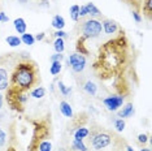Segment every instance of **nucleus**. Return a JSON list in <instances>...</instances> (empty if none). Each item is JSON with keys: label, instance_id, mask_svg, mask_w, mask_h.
Wrapping results in <instances>:
<instances>
[{"label": "nucleus", "instance_id": "1a4fd4ad", "mask_svg": "<svg viewBox=\"0 0 152 151\" xmlns=\"http://www.w3.org/2000/svg\"><path fill=\"white\" fill-rule=\"evenodd\" d=\"M102 26H103V30H104L107 34H115L116 32H120L121 30L118 23H117L116 21H113V20H109V18L103 20Z\"/></svg>", "mask_w": 152, "mask_h": 151}, {"label": "nucleus", "instance_id": "ddd939ff", "mask_svg": "<svg viewBox=\"0 0 152 151\" xmlns=\"http://www.w3.org/2000/svg\"><path fill=\"white\" fill-rule=\"evenodd\" d=\"M60 111L65 117H73V109H72L70 104H69L68 102L63 100L60 103Z\"/></svg>", "mask_w": 152, "mask_h": 151}, {"label": "nucleus", "instance_id": "f03ea898", "mask_svg": "<svg viewBox=\"0 0 152 151\" xmlns=\"http://www.w3.org/2000/svg\"><path fill=\"white\" fill-rule=\"evenodd\" d=\"M40 72L38 64L30 56L20 57L9 76V87L21 91H30L40 84Z\"/></svg>", "mask_w": 152, "mask_h": 151}, {"label": "nucleus", "instance_id": "2eb2a0df", "mask_svg": "<svg viewBox=\"0 0 152 151\" xmlns=\"http://www.w3.org/2000/svg\"><path fill=\"white\" fill-rule=\"evenodd\" d=\"M52 26L55 27V29H57V30H63L64 27H65V20H64V17L60 16V15H56L52 18Z\"/></svg>", "mask_w": 152, "mask_h": 151}, {"label": "nucleus", "instance_id": "72a5a7b5", "mask_svg": "<svg viewBox=\"0 0 152 151\" xmlns=\"http://www.w3.org/2000/svg\"><path fill=\"white\" fill-rule=\"evenodd\" d=\"M87 16V9H86V5L79 7V18L81 17H86Z\"/></svg>", "mask_w": 152, "mask_h": 151}, {"label": "nucleus", "instance_id": "c9c22d12", "mask_svg": "<svg viewBox=\"0 0 152 151\" xmlns=\"http://www.w3.org/2000/svg\"><path fill=\"white\" fill-rule=\"evenodd\" d=\"M133 17H134V20H135V22H140L142 21V16L139 15V12L133 11Z\"/></svg>", "mask_w": 152, "mask_h": 151}, {"label": "nucleus", "instance_id": "9b49d317", "mask_svg": "<svg viewBox=\"0 0 152 151\" xmlns=\"http://www.w3.org/2000/svg\"><path fill=\"white\" fill-rule=\"evenodd\" d=\"M134 115V106L133 103H127L121 111L118 112V117L124 119V117H131Z\"/></svg>", "mask_w": 152, "mask_h": 151}, {"label": "nucleus", "instance_id": "6e6552de", "mask_svg": "<svg viewBox=\"0 0 152 151\" xmlns=\"http://www.w3.org/2000/svg\"><path fill=\"white\" fill-rule=\"evenodd\" d=\"M103 103H104V106L109 109V111H117V109L124 104V97H121V95L108 97L103 100Z\"/></svg>", "mask_w": 152, "mask_h": 151}, {"label": "nucleus", "instance_id": "cd10ccee", "mask_svg": "<svg viewBox=\"0 0 152 151\" xmlns=\"http://www.w3.org/2000/svg\"><path fill=\"white\" fill-rule=\"evenodd\" d=\"M115 128L117 132H122V130L125 129V121H124L122 119H117L115 121Z\"/></svg>", "mask_w": 152, "mask_h": 151}, {"label": "nucleus", "instance_id": "2f4dec72", "mask_svg": "<svg viewBox=\"0 0 152 151\" xmlns=\"http://www.w3.org/2000/svg\"><path fill=\"white\" fill-rule=\"evenodd\" d=\"M9 87V81L7 80H0V91H4Z\"/></svg>", "mask_w": 152, "mask_h": 151}, {"label": "nucleus", "instance_id": "423d86ee", "mask_svg": "<svg viewBox=\"0 0 152 151\" xmlns=\"http://www.w3.org/2000/svg\"><path fill=\"white\" fill-rule=\"evenodd\" d=\"M112 138H113V136L110 133L94 132L91 134V138H90V145L92 146L94 150H102L112 143Z\"/></svg>", "mask_w": 152, "mask_h": 151}, {"label": "nucleus", "instance_id": "39448f33", "mask_svg": "<svg viewBox=\"0 0 152 151\" xmlns=\"http://www.w3.org/2000/svg\"><path fill=\"white\" fill-rule=\"evenodd\" d=\"M79 29V34L83 39H91V38H98L102 34L103 26L102 22L96 18H90L86 21H82L78 26Z\"/></svg>", "mask_w": 152, "mask_h": 151}, {"label": "nucleus", "instance_id": "6ab92c4d", "mask_svg": "<svg viewBox=\"0 0 152 151\" xmlns=\"http://www.w3.org/2000/svg\"><path fill=\"white\" fill-rule=\"evenodd\" d=\"M83 89H85V91L87 92V94H90V95H96V90H98V87H96V85L94 84V82H91V81H87L85 84V86H83Z\"/></svg>", "mask_w": 152, "mask_h": 151}, {"label": "nucleus", "instance_id": "b1692460", "mask_svg": "<svg viewBox=\"0 0 152 151\" xmlns=\"http://www.w3.org/2000/svg\"><path fill=\"white\" fill-rule=\"evenodd\" d=\"M61 69H63V65H61V63H58V61H55V63L51 64V68H50V73L52 76H56L61 72Z\"/></svg>", "mask_w": 152, "mask_h": 151}, {"label": "nucleus", "instance_id": "f3484780", "mask_svg": "<svg viewBox=\"0 0 152 151\" xmlns=\"http://www.w3.org/2000/svg\"><path fill=\"white\" fill-rule=\"evenodd\" d=\"M44 95H46V89L42 86L34 87V89H31V91H30V97H33L35 99H42Z\"/></svg>", "mask_w": 152, "mask_h": 151}, {"label": "nucleus", "instance_id": "c85d7f7f", "mask_svg": "<svg viewBox=\"0 0 152 151\" xmlns=\"http://www.w3.org/2000/svg\"><path fill=\"white\" fill-rule=\"evenodd\" d=\"M50 60H51V63H55V61H58V63H61V61L64 60V55L56 52L55 55H52V56L50 57Z\"/></svg>", "mask_w": 152, "mask_h": 151}, {"label": "nucleus", "instance_id": "7c9ffc66", "mask_svg": "<svg viewBox=\"0 0 152 151\" xmlns=\"http://www.w3.org/2000/svg\"><path fill=\"white\" fill-rule=\"evenodd\" d=\"M5 142H7V134L4 130L0 128V146H4Z\"/></svg>", "mask_w": 152, "mask_h": 151}, {"label": "nucleus", "instance_id": "a19ab883", "mask_svg": "<svg viewBox=\"0 0 152 151\" xmlns=\"http://www.w3.org/2000/svg\"><path fill=\"white\" fill-rule=\"evenodd\" d=\"M140 151H151L150 149H140Z\"/></svg>", "mask_w": 152, "mask_h": 151}, {"label": "nucleus", "instance_id": "a211bd4d", "mask_svg": "<svg viewBox=\"0 0 152 151\" xmlns=\"http://www.w3.org/2000/svg\"><path fill=\"white\" fill-rule=\"evenodd\" d=\"M90 134V130L85 126H79V128L74 132V139H85L86 137Z\"/></svg>", "mask_w": 152, "mask_h": 151}, {"label": "nucleus", "instance_id": "e433bc0d", "mask_svg": "<svg viewBox=\"0 0 152 151\" xmlns=\"http://www.w3.org/2000/svg\"><path fill=\"white\" fill-rule=\"evenodd\" d=\"M44 37H46V34L42 32V33H38L34 38H35V40H39V42H40V40H43V39H44Z\"/></svg>", "mask_w": 152, "mask_h": 151}, {"label": "nucleus", "instance_id": "20e7f679", "mask_svg": "<svg viewBox=\"0 0 152 151\" xmlns=\"http://www.w3.org/2000/svg\"><path fill=\"white\" fill-rule=\"evenodd\" d=\"M5 100L8 103V106L11 107V109L18 112V113H23L25 112V104L29 100V91H21L17 90L13 87H8L5 90Z\"/></svg>", "mask_w": 152, "mask_h": 151}, {"label": "nucleus", "instance_id": "f8f14e48", "mask_svg": "<svg viewBox=\"0 0 152 151\" xmlns=\"http://www.w3.org/2000/svg\"><path fill=\"white\" fill-rule=\"evenodd\" d=\"M13 23H15V29H16V32L18 33V34H25L26 33V22H25V20L21 18V17H18V18H16L15 21H13Z\"/></svg>", "mask_w": 152, "mask_h": 151}, {"label": "nucleus", "instance_id": "4468645a", "mask_svg": "<svg viewBox=\"0 0 152 151\" xmlns=\"http://www.w3.org/2000/svg\"><path fill=\"white\" fill-rule=\"evenodd\" d=\"M86 9H87V15L91 16V18H96V17L102 16V12L94 5V3H87L86 4Z\"/></svg>", "mask_w": 152, "mask_h": 151}, {"label": "nucleus", "instance_id": "4be33fe9", "mask_svg": "<svg viewBox=\"0 0 152 151\" xmlns=\"http://www.w3.org/2000/svg\"><path fill=\"white\" fill-rule=\"evenodd\" d=\"M72 147H73V150H78V151H88L83 143V139H74L73 143H72Z\"/></svg>", "mask_w": 152, "mask_h": 151}, {"label": "nucleus", "instance_id": "4c0bfd02", "mask_svg": "<svg viewBox=\"0 0 152 151\" xmlns=\"http://www.w3.org/2000/svg\"><path fill=\"white\" fill-rule=\"evenodd\" d=\"M3 102H4V98H3V94L0 92V109L3 108Z\"/></svg>", "mask_w": 152, "mask_h": 151}, {"label": "nucleus", "instance_id": "bb28decb", "mask_svg": "<svg viewBox=\"0 0 152 151\" xmlns=\"http://www.w3.org/2000/svg\"><path fill=\"white\" fill-rule=\"evenodd\" d=\"M57 86H58V89H60V91H61V94H63L64 97H66V95H69V94L72 92V89L65 86L63 81H58V82H57Z\"/></svg>", "mask_w": 152, "mask_h": 151}, {"label": "nucleus", "instance_id": "9d476101", "mask_svg": "<svg viewBox=\"0 0 152 151\" xmlns=\"http://www.w3.org/2000/svg\"><path fill=\"white\" fill-rule=\"evenodd\" d=\"M75 50H77L78 54L81 55H90V50L86 47V39H83L82 37H79L77 39V43H75Z\"/></svg>", "mask_w": 152, "mask_h": 151}, {"label": "nucleus", "instance_id": "aec40b11", "mask_svg": "<svg viewBox=\"0 0 152 151\" xmlns=\"http://www.w3.org/2000/svg\"><path fill=\"white\" fill-rule=\"evenodd\" d=\"M53 48H55V51H56L57 54H63L64 52L65 44H64L63 38H56V40H55V43H53Z\"/></svg>", "mask_w": 152, "mask_h": 151}, {"label": "nucleus", "instance_id": "412c9836", "mask_svg": "<svg viewBox=\"0 0 152 151\" xmlns=\"http://www.w3.org/2000/svg\"><path fill=\"white\" fill-rule=\"evenodd\" d=\"M5 42L9 44L11 47H17V46H20L22 42H21V38H18V37H16V35H9V37H7L5 38Z\"/></svg>", "mask_w": 152, "mask_h": 151}, {"label": "nucleus", "instance_id": "a878e982", "mask_svg": "<svg viewBox=\"0 0 152 151\" xmlns=\"http://www.w3.org/2000/svg\"><path fill=\"white\" fill-rule=\"evenodd\" d=\"M38 151H52V143L50 142V139L43 141V142L39 145V149H38Z\"/></svg>", "mask_w": 152, "mask_h": 151}, {"label": "nucleus", "instance_id": "f704fd0d", "mask_svg": "<svg viewBox=\"0 0 152 151\" xmlns=\"http://www.w3.org/2000/svg\"><path fill=\"white\" fill-rule=\"evenodd\" d=\"M8 21H9V17L4 12H0V22H8Z\"/></svg>", "mask_w": 152, "mask_h": 151}, {"label": "nucleus", "instance_id": "ea45409f", "mask_svg": "<svg viewBox=\"0 0 152 151\" xmlns=\"http://www.w3.org/2000/svg\"><path fill=\"white\" fill-rule=\"evenodd\" d=\"M126 150H127V151H134L133 147H130V146H126Z\"/></svg>", "mask_w": 152, "mask_h": 151}, {"label": "nucleus", "instance_id": "dca6fc26", "mask_svg": "<svg viewBox=\"0 0 152 151\" xmlns=\"http://www.w3.org/2000/svg\"><path fill=\"white\" fill-rule=\"evenodd\" d=\"M142 9H143L144 16L148 20H151V13H152V0H143L142 1Z\"/></svg>", "mask_w": 152, "mask_h": 151}, {"label": "nucleus", "instance_id": "393cba45", "mask_svg": "<svg viewBox=\"0 0 152 151\" xmlns=\"http://www.w3.org/2000/svg\"><path fill=\"white\" fill-rule=\"evenodd\" d=\"M21 42L27 44V46H33L34 42H35V38H34L31 34L25 33V34H22V37H21Z\"/></svg>", "mask_w": 152, "mask_h": 151}, {"label": "nucleus", "instance_id": "7ed1b4c3", "mask_svg": "<svg viewBox=\"0 0 152 151\" xmlns=\"http://www.w3.org/2000/svg\"><path fill=\"white\" fill-rule=\"evenodd\" d=\"M33 124V136L27 146V151H38L39 145L51 137V119L46 116L43 119H35L30 121Z\"/></svg>", "mask_w": 152, "mask_h": 151}, {"label": "nucleus", "instance_id": "58836bf2", "mask_svg": "<svg viewBox=\"0 0 152 151\" xmlns=\"http://www.w3.org/2000/svg\"><path fill=\"white\" fill-rule=\"evenodd\" d=\"M7 151H17L15 147H9V149H7Z\"/></svg>", "mask_w": 152, "mask_h": 151}, {"label": "nucleus", "instance_id": "f257e3e1", "mask_svg": "<svg viewBox=\"0 0 152 151\" xmlns=\"http://www.w3.org/2000/svg\"><path fill=\"white\" fill-rule=\"evenodd\" d=\"M134 63L133 47L124 30L99 47L92 70L100 81L125 78Z\"/></svg>", "mask_w": 152, "mask_h": 151}, {"label": "nucleus", "instance_id": "0eeeda50", "mask_svg": "<svg viewBox=\"0 0 152 151\" xmlns=\"http://www.w3.org/2000/svg\"><path fill=\"white\" fill-rule=\"evenodd\" d=\"M68 64L72 65V69H73L75 73H81L86 67V57L78 52L72 54V55H69Z\"/></svg>", "mask_w": 152, "mask_h": 151}, {"label": "nucleus", "instance_id": "79ce46f5", "mask_svg": "<svg viewBox=\"0 0 152 151\" xmlns=\"http://www.w3.org/2000/svg\"><path fill=\"white\" fill-rule=\"evenodd\" d=\"M20 1H21V3H26V0H20Z\"/></svg>", "mask_w": 152, "mask_h": 151}, {"label": "nucleus", "instance_id": "5701e85b", "mask_svg": "<svg viewBox=\"0 0 152 151\" xmlns=\"http://www.w3.org/2000/svg\"><path fill=\"white\" fill-rule=\"evenodd\" d=\"M69 12H70V18L73 20L74 22H78V20H79V5H72L70 9H69Z\"/></svg>", "mask_w": 152, "mask_h": 151}, {"label": "nucleus", "instance_id": "37998d69", "mask_svg": "<svg viewBox=\"0 0 152 151\" xmlns=\"http://www.w3.org/2000/svg\"><path fill=\"white\" fill-rule=\"evenodd\" d=\"M58 151H65V150H64V149H60V150H58Z\"/></svg>", "mask_w": 152, "mask_h": 151}, {"label": "nucleus", "instance_id": "c756f323", "mask_svg": "<svg viewBox=\"0 0 152 151\" xmlns=\"http://www.w3.org/2000/svg\"><path fill=\"white\" fill-rule=\"evenodd\" d=\"M53 37L55 38H63V39H65V38L68 37V34L64 32V30H56V32L53 33Z\"/></svg>", "mask_w": 152, "mask_h": 151}, {"label": "nucleus", "instance_id": "473e14b6", "mask_svg": "<svg viewBox=\"0 0 152 151\" xmlns=\"http://www.w3.org/2000/svg\"><path fill=\"white\" fill-rule=\"evenodd\" d=\"M147 141H148V136L147 134H143V133H142V134L138 136V142H139V143H143V145H144Z\"/></svg>", "mask_w": 152, "mask_h": 151}, {"label": "nucleus", "instance_id": "c03bdc74", "mask_svg": "<svg viewBox=\"0 0 152 151\" xmlns=\"http://www.w3.org/2000/svg\"><path fill=\"white\" fill-rule=\"evenodd\" d=\"M43 1H47V0H43Z\"/></svg>", "mask_w": 152, "mask_h": 151}]
</instances>
